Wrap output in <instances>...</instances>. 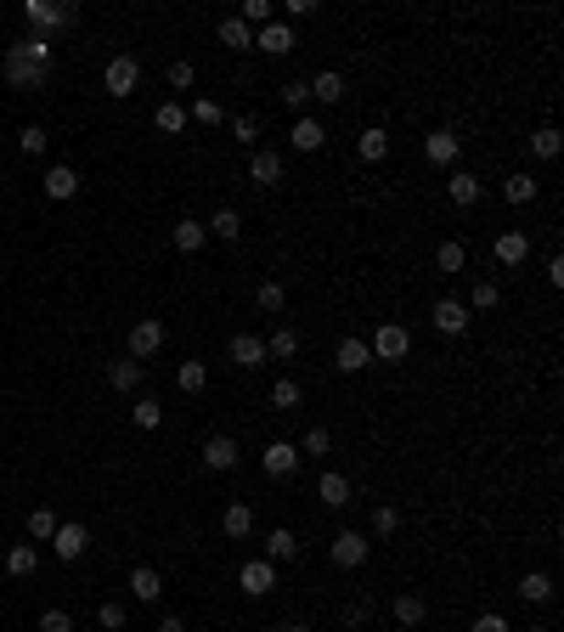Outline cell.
<instances>
[{
    "instance_id": "cell-58",
    "label": "cell",
    "mask_w": 564,
    "mask_h": 632,
    "mask_svg": "<svg viewBox=\"0 0 564 632\" xmlns=\"http://www.w3.org/2000/svg\"><path fill=\"white\" fill-rule=\"evenodd\" d=\"M158 632H186V621H181V616H164V621H158Z\"/></svg>"
},
{
    "instance_id": "cell-55",
    "label": "cell",
    "mask_w": 564,
    "mask_h": 632,
    "mask_svg": "<svg viewBox=\"0 0 564 632\" xmlns=\"http://www.w3.org/2000/svg\"><path fill=\"white\" fill-rule=\"evenodd\" d=\"M192 80H197L192 62H170V85H176V91H192Z\"/></svg>"
},
{
    "instance_id": "cell-60",
    "label": "cell",
    "mask_w": 564,
    "mask_h": 632,
    "mask_svg": "<svg viewBox=\"0 0 564 632\" xmlns=\"http://www.w3.org/2000/svg\"><path fill=\"white\" fill-rule=\"evenodd\" d=\"M525 632H553V627H525Z\"/></svg>"
},
{
    "instance_id": "cell-56",
    "label": "cell",
    "mask_w": 564,
    "mask_h": 632,
    "mask_svg": "<svg viewBox=\"0 0 564 632\" xmlns=\"http://www.w3.org/2000/svg\"><path fill=\"white\" fill-rule=\"evenodd\" d=\"M293 23H300V17H316V0H288V6H282Z\"/></svg>"
},
{
    "instance_id": "cell-6",
    "label": "cell",
    "mask_w": 564,
    "mask_h": 632,
    "mask_svg": "<svg viewBox=\"0 0 564 632\" xmlns=\"http://www.w3.org/2000/svg\"><path fill=\"white\" fill-rule=\"evenodd\" d=\"M164 339H170V327H164L158 316H142L136 327H130V356L147 361V356H158V350H164Z\"/></svg>"
},
{
    "instance_id": "cell-26",
    "label": "cell",
    "mask_w": 564,
    "mask_h": 632,
    "mask_svg": "<svg viewBox=\"0 0 564 632\" xmlns=\"http://www.w3.org/2000/svg\"><path fill=\"white\" fill-rule=\"evenodd\" d=\"M215 40H220L226 51H254V28H249L243 17H226V23L215 28Z\"/></svg>"
},
{
    "instance_id": "cell-39",
    "label": "cell",
    "mask_w": 564,
    "mask_h": 632,
    "mask_svg": "<svg viewBox=\"0 0 564 632\" xmlns=\"http://www.w3.org/2000/svg\"><path fill=\"white\" fill-rule=\"evenodd\" d=\"M395 621H401V627H423V598L418 593H395Z\"/></svg>"
},
{
    "instance_id": "cell-14",
    "label": "cell",
    "mask_w": 564,
    "mask_h": 632,
    "mask_svg": "<svg viewBox=\"0 0 564 632\" xmlns=\"http://www.w3.org/2000/svg\"><path fill=\"white\" fill-rule=\"evenodd\" d=\"M480 192H485V181H480L474 170H452V176H446V198H452V204H457V209H469V204H480Z\"/></svg>"
},
{
    "instance_id": "cell-59",
    "label": "cell",
    "mask_w": 564,
    "mask_h": 632,
    "mask_svg": "<svg viewBox=\"0 0 564 632\" xmlns=\"http://www.w3.org/2000/svg\"><path fill=\"white\" fill-rule=\"evenodd\" d=\"M277 632H311V627H305V621H288V627H277Z\"/></svg>"
},
{
    "instance_id": "cell-52",
    "label": "cell",
    "mask_w": 564,
    "mask_h": 632,
    "mask_svg": "<svg viewBox=\"0 0 564 632\" xmlns=\"http://www.w3.org/2000/svg\"><path fill=\"white\" fill-rule=\"evenodd\" d=\"M96 621H102V632H119V627H124V605H119V598H108V605L96 610Z\"/></svg>"
},
{
    "instance_id": "cell-28",
    "label": "cell",
    "mask_w": 564,
    "mask_h": 632,
    "mask_svg": "<svg viewBox=\"0 0 564 632\" xmlns=\"http://www.w3.org/2000/svg\"><path fill=\"white\" fill-rule=\"evenodd\" d=\"M519 598H525V605H553V576L548 571H525L519 576Z\"/></svg>"
},
{
    "instance_id": "cell-47",
    "label": "cell",
    "mask_w": 564,
    "mask_h": 632,
    "mask_svg": "<svg viewBox=\"0 0 564 632\" xmlns=\"http://www.w3.org/2000/svg\"><path fill=\"white\" fill-rule=\"evenodd\" d=\"M231 142H238V147H249V153H254V147H260V124H254L249 113H238V119H231Z\"/></svg>"
},
{
    "instance_id": "cell-36",
    "label": "cell",
    "mask_w": 564,
    "mask_h": 632,
    "mask_svg": "<svg viewBox=\"0 0 564 632\" xmlns=\"http://www.w3.org/2000/svg\"><path fill=\"white\" fill-rule=\"evenodd\" d=\"M282 108H288L293 119H305V108H311V80H288V85H282Z\"/></svg>"
},
{
    "instance_id": "cell-38",
    "label": "cell",
    "mask_w": 564,
    "mask_h": 632,
    "mask_svg": "<svg viewBox=\"0 0 564 632\" xmlns=\"http://www.w3.org/2000/svg\"><path fill=\"white\" fill-rule=\"evenodd\" d=\"M204 231H209V238H220V243H231V238L243 231V215H238V209H215V220H209Z\"/></svg>"
},
{
    "instance_id": "cell-32",
    "label": "cell",
    "mask_w": 564,
    "mask_h": 632,
    "mask_svg": "<svg viewBox=\"0 0 564 632\" xmlns=\"http://www.w3.org/2000/svg\"><path fill=\"white\" fill-rule=\"evenodd\" d=\"M463 305H469V316H474V311H496V305H503V288H496L491 277H480V283L469 288V299H463Z\"/></svg>"
},
{
    "instance_id": "cell-35",
    "label": "cell",
    "mask_w": 564,
    "mask_h": 632,
    "mask_svg": "<svg viewBox=\"0 0 564 632\" xmlns=\"http://www.w3.org/2000/svg\"><path fill=\"white\" fill-rule=\"evenodd\" d=\"M153 124L164 130V136H181V130H186L192 119H186V108H181V102H158V113H153Z\"/></svg>"
},
{
    "instance_id": "cell-31",
    "label": "cell",
    "mask_w": 564,
    "mask_h": 632,
    "mask_svg": "<svg viewBox=\"0 0 564 632\" xmlns=\"http://www.w3.org/2000/svg\"><path fill=\"white\" fill-rule=\"evenodd\" d=\"M35 571H40V548L35 542H17L6 553V576H35Z\"/></svg>"
},
{
    "instance_id": "cell-27",
    "label": "cell",
    "mask_w": 564,
    "mask_h": 632,
    "mask_svg": "<svg viewBox=\"0 0 564 632\" xmlns=\"http://www.w3.org/2000/svg\"><path fill=\"white\" fill-rule=\"evenodd\" d=\"M220 530H226V537H254V509L249 503H226V514H220Z\"/></svg>"
},
{
    "instance_id": "cell-7",
    "label": "cell",
    "mask_w": 564,
    "mask_h": 632,
    "mask_svg": "<svg viewBox=\"0 0 564 632\" xmlns=\"http://www.w3.org/2000/svg\"><path fill=\"white\" fill-rule=\"evenodd\" d=\"M260 469L271 475V480H288L293 469H300V446H293V441H271V446L260 452Z\"/></svg>"
},
{
    "instance_id": "cell-19",
    "label": "cell",
    "mask_w": 564,
    "mask_h": 632,
    "mask_svg": "<svg viewBox=\"0 0 564 632\" xmlns=\"http://www.w3.org/2000/svg\"><path fill=\"white\" fill-rule=\"evenodd\" d=\"M74 192H80V170H74V164H51V170H46V198L69 204Z\"/></svg>"
},
{
    "instance_id": "cell-18",
    "label": "cell",
    "mask_w": 564,
    "mask_h": 632,
    "mask_svg": "<svg viewBox=\"0 0 564 632\" xmlns=\"http://www.w3.org/2000/svg\"><path fill=\"white\" fill-rule=\"evenodd\" d=\"M334 368H339V373H367V368H373V350H367V339H339V350H334Z\"/></svg>"
},
{
    "instance_id": "cell-54",
    "label": "cell",
    "mask_w": 564,
    "mask_h": 632,
    "mask_svg": "<svg viewBox=\"0 0 564 632\" xmlns=\"http://www.w3.org/2000/svg\"><path fill=\"white\" fill-rule=\"evenodd\" d=\"M469 632H514V627H508V616L485 610V616H474V627H469Z\"/></svg>"
},
{
    "instance_id": "cell-15",
    "label": "cell",
    "mask_w": 564,
    "mask_h": 632,
    "mask_svg": "<svg viewBox=\"0 0 564 632\" xmlns=\"http://www.w3.org/2000/svg\"><path fill=\"white\" fill-rule=\"evenodd\" d=\"M238 441H231V435H209L204 441V469H215V475H226V469H238Z\"/></svg>"
},
{
    "instance_id": "cell-25",
    "label": "cell",
    "mask_w": 564,
    "mask_h": 632,
    "mask_svg": "<svg viewBox=\"0 0 564 632\" xmlns=\"http://www.w3.org/2000/svg\"><path fill=\"white\" fill-rule=\"evenodd\" d=\"M356 153L367 158V164H384V158H389V130H384V124H367V130L356 136Z\"/></svg>"
},
{
    "instance_id": "cell-24",
    "label": "cell",
    "mask_w": 564,
    "mask_h": 632,
    "mask_svg": "<svg viewBox=\"0 0 564 632\" xmlns=\"http://www.w3.org/2000/svg\"><path fill=\"white\" fill-rule=\"evenodd\" d=\"M316 497L327 509H350V475H339V469H327L322 480H316Z\"/></svg>"
},
{
    "instance_id": "cell-51",
    "label": "cell",
    "mask_w": 564,
    "mask_h": 632,
    "mask_svg": "<svg viewBox=\"0 0 564 632\" xmlns=\"http://www.w3.org/2000/svg\"><path fill=\"white\" fill-rule=\"evenodd\" d=\"M186 119H197V124H220L226 113H220V102H209V96H197V102L186 108Z\"/></svg>"
},
{
    "instance_id": "cell-4",
    "label": "cell",
    "mask_w": 564,
    "mask_h": 632,
    "mask_svg": "<svg viewBox=\"0 0 564 632\" xmlns=\"http://www.w3.org/2000/svg\"><path fill=\"white\" fill-rule=\"evenodd\" d=\"M367 350H373V361H407L412 334H407L401 322H378V327H373V339H367Z\"/></svg>"
},
{
    "instance_id": "cell-2",
    "label": "cell",
    "mask_w": 564,
    "mask_h": 632,
    "mask_svg": "<svg viewBox=\"0 0 564 632\" xmlns=\"http://www.w3.org/2000/svg\"><path fill=\"white\" fill-rule=\"evenodd\" d=\"M23 23H28V35H57V28H74L80 23V6L74 0H23Z\"/></svg>"
},
{
    "instance_id": "cell-13",
    "label": "cell",
    "mask_w": 564,
    "mask_h": 632,
    "mask_svg": "<svg viewBox=\"0 0 564 632\" xmlns=\"http://www.w3.org/2000/svg\"><path fill=\"white\" fill-rule=\"evenodd\" d=\"M85 548H90V530H85V525H57V537H51V553H57L62 564L85 559Z\"/></svg>"
},
{
    "instance_id": "cell-49",
    "label": "cell",
    "mask_w": 564,
    "mask_h": 632,
    "mask_svg": "<svg viewBox=\"0 0 564 632\" xmlns=\"http://www.w3.org/2000/svg\"><path fill=\"white\" fill-rule=\"evenodd\" d=\"M559 147H564V142H559V130H553V124H542L537 136H530V153H537V158H559Z\"/></svg>"
},
{
    "instance_id": "cell-37",
    "label": "cell",
    "mask_w": 564,
    "mask_h": 632,
    "mask_svg": "<svg viewBox=\"0 0 564 632\" xmlns=\"http://www.w3.org/2000/svg\"><path fill=\"white\" fill-rule=\"evenodd\" d=\"M57 525H62V520H57L51 509H28V542H51Z\"/></svg>"
},
{
    "instance_id": "cell-50",
    "label": "cell",
    "mask_w": 564,
    "mask_h": 632,
    "mask_svg": "<svg viewBox=\"0 0 564 632\" xmlns=\"http://www.w3.org/2000/svg\"><path fill=\"white\" fill-rule=\"evenodd\" d=\"M327 446H334V435L316 423V429H305V441H300V457H327Z\"/></svg>"
},
{
    "instance_id": "cell-40",
    "label": "cell",
    "mask_w": 564,
    "mask_h": 632,
    "mask_svg": "<svg viewBox=\"0 0 564 632\" xmlns=\"http://www.w3.org/2000/svg\"><path fill=\"white\" fill-rule=\"evenodd\" d=\"M265 356H277V361H293V356H300V334H293V327H277V334L265 339Z\"/></svg>"
},
{
    "instance_id": "cell-1",
    "label": "cell",
    "mask_w": 564,
    "mask_h": 632,
    "mask_svg": "<svg viewBox=\"0 0 564 632\" xmlns=\"http://www.w3.org/2000/svg\"><path fill=\"white\" fill-rule=\"evenodd\" d=\"M51 80V40L46 35H23L6 46V85L12 91H40Z\"/></svg>"
},
{
    "instance_id": "cell-34",
    "label": "cell",
    "mask_w": 564,
    "mask_h": 632,
    "mask_svg": "<svg viewBox=\"0 0 564 632\" xmlns=\"http://www.w3.org/2000/svg\"><path fill=\"white\" fill-rule=\"evenodd\" d=\"M300 402H305V384H300V379H277V384H271V407H277V412H293Z\"/></svg>"
},
{
    "instance_id": "cell-46",
    "label": "cell",
    "mask_w": 564,
    "mask_h": 632,
    "mask_svg": "<svg viewBox=\"0 0 564 632\" xmlns=\"http://www.w3.org/2000/svg\"><path fill=\"white\" fill-rule=\"evenodd\" d=\"M249 28H265V23H271L277 17V6H271V0H243V12H238Z\"/></svg>"
},
{
    "instance_id": "cell-17",
    "label": "cell",
    "mask_w": 564,
    "mask_h": 632,
    "mask_svg": "<svg viewBox=\"0 0 564 632\" xmlns=\"http://www.w3.org/2000/svg\"><path fill=\"white\" fill-rule=\"evenodd\" d=\"M254 46H260L265 57H288V51L300 46V40H293V23H265L260 35H254Z\"/></svg>"
},
{
    "instance_id": "cell-20",
    "label": "cell",
    "mask_w": 564,
    "mask_h": 632,
    "mask_svg": "<svg viewBox=\"0 0 564 632\" xmlns=\"http://www.w3.org/2000/svg\"><path fill=\"white\" fill-rule=\"evenodd\" d=\"M204 243H209L204 220H176V226H170V249H176V254H197Z\"/></svg>"
},
{
    "instance_id": "cell-5",
    "label": "cell",
    "mask_w": 564,
    "mask_h": 632,
    "mask_svg": "<svg viewBox=\"0 0 564 632\" xmlns=\"http://www.w3.org/2000/svg\"><path fill=\"white\" fill-rule=\"evenodd\" d=\"M367 553H373V537H361V530H339L334 548H327V559H334L339 571H361V564H367Z\"/></svg>"
},
{
    "instance_id": "cell-30",
    "label": "cell",
    "mask_w": 564,
    "mask_h": 632,
    "mask_svg": "<svg viewBox=\"0 0 564 632\" xmlns=\"http://www.w3.org/2000/svg\"><path fill=\"white\" fill-rule=\"evenodd\" d=\"M108 384H113V390H142V361H136V356L108 361Z\"/></svg>"
},
{
    "instance_id": "cell-3",
    "label": "cell",
    "mask_w": 564,
    "mask_h": 632,
    "mask_svg": "<svg viewBox=\"0 0 564 632\" xmlns=\"http://www.w3.org/2000/svg\"><path fill=\"white\" fill-rule=\"evenodd\" d=\"M136 85H142V62L136 57H108V69H102V91L108 96H119V102H124V96H136Z\"/></svg>"
},
{
    "instance_id": "cell-42",
    "label": "cell",
    "mask_w": 564,
    "mask_h": 632,
    "mask_svg": "<svg viewBox=\"0 0 564 632\" xmlns=\"http://www.w3.org/2000/svg\"><path fill=\"white\" fill-rule=\"evenodd\" d=\"M254 305H260V311H271V316H277V311L288 305V288H282V283H260V288H254Z\"/></svg>"
},
{
    "instance_id": "cell-22",
    "label": "cell",
    "mask_w": 564,
    "mask_h": 632,
    "mask_svg": "<svg viewBox=\"0 0 564 632\" xmlns=\"http://www.w3.org/2000/svg\"><path fill=\"white\" fill-rule=\"evenodd\" d=\"M537 192H542V181H537V176H530V170H514V176L503 181V198H508V204H514V209H525V204H537Z\"/></svg>"
},
{
    "instance_id": "cell-48",
    "label": "cell",
    "mask_w": 564,
    "mask_h": 632,
    "mask_svg": "<svg viewBox=\"0 0 564 632\" xmlns=\"http://www.w3.org/2000/svg\"><path fill=\"white\" fill-rule=\"evenodd\" d=\"M395 530H401V509H395V503L373 509V537H395Z\"/></svg>"
},
{
    "instance_id": "cell-11",
    "label": "cell",
    "mask_w": 564,
    "mask_h": 632,
    "mask_svg": "<svg viewBox=\"0 0 564 632\" xmlns=\"http://www.w3.org/2000/svg\"><path fill=\"white\" fill-rule=\"evenodd\" d=\"M249 181H254V187H282V153L254 147V153H249Z\"/></svg>"
},
{
    "instance_id": "cell-16",
    "label": "cell",
    "mask_w": 564,
    "mask_h": 632,
    "mask_svg": "<svg viewBox=\"0 0 564 632\" xmlns=\"http://www.w3.org/2000/svg\"><path fill=\"white\" fill-rule=\"evenodd\" d=\"M435 327H441L446 339L469 334V305H463V299H435Z\"/></svg>"
},
{
    "instance_id": "cell-29",
    "label": "cell",
    "mask_w": 564,
    "mask_h": 632,
    "mask_svg": "<svg viewBox=\"0 0 564 632\" xmlns=\"http://www.w3.org/2000/svg\"><path fill=\"white\" fill-rule=\"evenodd\" d=\"M311 102H345V74L339 69H322L311 80Z\"/></svg>"
},
{
    "instance_id": "cell-10",
    "label": "cell",
    "mask_w": 564,
    "mask_h": 632,
    "mask_svg": "<svg viewBox=\"0 0 564 632\" xmlns=\"http://www.w3.org/2000/svg\"><path fill=\"white\" fill-rule=\"evenodd\" d=\"M288 147H293V153H322V147H327V124H322V119H311V113H305V119H293Z\"/></svg>"
},
{
    "instance_id": "cell-9",
    "label": "cell",
    "mask_w": 564,
    "mask_h": 632,
    "mask_svg": "<svg viewBox=\"0 0 564 632\" xmlns=\"http://www.w3.org/2000/svg\"><path fill=\"white\" fill-rule=\"evenodd\" d=\"M238 587H243L249 598H265V593L277 587V564H271V559H249L243 571H238Z\"/></svg>"
},
{
    "instance_id": "cell-12",
    "label": "cell",
    "mask_w": 564,
    "mask_h": 632,
    "mask_svg": "<svg viewBox=\"0 0 564 632\" xmlns=\"http://www.w3.org/2000/svg\"><path fill=\"white\" fill-rule=\"evenodd\" d=\"M265 339L260 334H231V368H243V373H254V368H265Z\"/></svg>"
},
{
    "instance_id": "cell-23",
    "label": "cell",
    "mask_w": 564,
    "mask_h": 632,
    "mask_svg": "<svg viewBox=\"0 0 564 632\" xmlns=\"http://www.w3.org/2000/svg\"><path fill=\"white\" fill-rule=\"evenodd\" d=\"M265 559H271V564H288V559H300V537H293L288 525L265 530Z\"/></svg>"
},
{
    "instance_id": "cell-21",
    "label": "cell",
    "mask_w": 564,
    "mask_h": 632,
    "mask_svg": "<svg viewBox=\"0 0 564 632\" xmlns=\"http://www.w3.org/2000/svg\"><path fill=\"white\" fill-rule=\"evenodd\" d=\"M158 593H164V576L153 564H136V571H130V598H136V605H158Z\"/></svg>"
},
{
    "instance_id": "cell-43",
    "label": "cell",
    "mask_w": 564,
    "mask_h": 632,
    "mask_svg": "<svg viewBox=\"0 0 564 632\" xmlns=\"http://www.w3.org/2000/svg\"><path fill=\"white\" fill-rule=\"evenodd\" d=\"M130 418H136V429H158V423H164V407L153 402V395H136V407H130Z\"/></svg>"
},
{
    "instance_id": "cell-57",
    "label": "cell",
    "mask_w": 564,
    "mask_h": 632,
    "mask_svg": "<svg viewBox=\"0 0 564 632\" xmlns=\"http://www.w3.org/2000/svg\"><path fill=\"white\" fill-rule=\"evenodd\" d=\"M542 277H548L553 288H564V254H553V260H548V272H542Z\"/></svg>"
},
{
    "instance_id": "cell-44",
    "label": "cell",
    "mask_w": 564,
    "mask_h": 632,
    "mask_svg": "<svg viewBox=\"0 0 564 632\" xmlns=\"http://www.w3.org/2000/svg\"><path fill=\"white\" fill-rule=\"evenodd\" d=\"M17 147H23L28 158H40V153L51 147V136H46V130H40V124H23V130H17Z\"/></svg>"
},
{
    "instance_id": "cell-45",
    "label": "cell",
    "mask_w": 564,
    "mask_h": 632,
    "mask_svg": "<svg viewBox=\"0 0 564 632\" xmlns=\"http://www.w3.org/2000/svg\"><path fill=\"white\" fill-rule=\"evenodd\" d=\"M463 260H469V254H463V243H457V238H441V249H435L441 272H463Z\"/></svg>"
},
{
    "instance_id": "cell-53",
    "label": "cell",
    "mask_w": 564,
    "mask_h": 632,
    "mask_svg": "<svg viewBox=\"0 0 564 632\" xmlns=\"http://www.w3.org/2000/svg\"><path fill=\"white\" fill-rule=\"evenodd\" d=\"M40 632H74V616H69V610H46V616H40Z\"/></svg>"
},
{
    "instance_id": "cell-41",
    "label": "cell",
    "mask_w": 564,
    "mask_h": 632,
    "mask_svg": "<svg viewBox=\"0 0 564 632\" xmlns=\"http://www.w3.org/2000/svg\"><path fill=\"white\" fill-rule=\"evenodd\" d=\"M176 384H181L186 395H197V390L209 384V368H204V361H181V368H176Z\"/></svg>"
},
{
    "instance_id": "cell-8",
    "label": "cell",
    "mask_w": 564,
    "mask_h": 632,
    "mask_svg": "<svg viewBox=\"0 0 564 632\" xmlns=\"http://www.w3.org/2000/svg\"><path fill=\"white\" fill-rule=\"evenodd\" d=\"M457 153H463L457 130H429V136H423V158L441 164V170H457Z\"/></svg>"
},
{
    "instance_id": "cell-33",
    "label": "cell",
    "mask_w": 564,
    "mask_h": 632,
    "mask_svg": "<svg viewBox=\"0 0 564 632\" xmlns=\"http://www.w3.org/2000/svg\"><path fill=\"white\" fill-rule=\"evenodd\" d=\"M525 254H530L525 231H503V238H496V260H503V265H525Z\"/></svg>"
}]
</instances>
